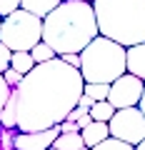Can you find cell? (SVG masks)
I'll use <instances>...</instances> for the list:
<instances>
[{
    "mask_svg": "<svg viewBox=\"0 0 145 150\" xmlns=\"http://www.w3.org/2000/svg\"><path fill=\"white\" fill-rule=\"evenodd\" d=\"M83 85L80 70L60 58L35 65L10 93V100L15 103V130L38 133L60 125L70 110L78 108Z\"/></svg>",
    "mask_w": 145,
    "mask_h": 150,
    "instance_id": "1",
    "label": "cell"
},
{
    "mask_svg": "<svg viewBox=\"0 0 145 150\" xmlns=\"http://www.w3.org/2000/svg\"><path fill=\"white\" fill-rule=\"evenodd\" d=\"M100 35L90 0H63L53 13L43 18V43L55 55L83 53Z\"/></svg>",
    "mask_w": 145,
    "mask_h": 150,
    "instance_id": "2",
    "label": "cell"
},
{
    "mask_svg": "<svg viewBox=\"0 0 145 150\" xmlns=\"http://www.w3.org/2000/svg\"><path fill=\"white\" fill-rule=\"evenodd\" d=\"M100 35L123 48L145 43V0H90Z\"/></svg>",
    "mask_w": 145,
    "mask_h": 150,
    "instance_id": "3",
    "label": "cell"
},
{
    "mask_svg": "<svg viewBox=\"0 0 145 150\" xmlns=\"http://www.w3.org/2000/svg\"><path fill=\"white\" fill-rule=\"evenodd\" d=\"M128 73L125 48L105 35H98L80 53V75L85 83H110Z\"/></svg>",
    "mask_w": 145,
    "mask_h": 150,
    "instance_id": "4",
    "label": "cell"
},
{
    "mask_svg": "<svg viewBox=\"0 0 145 150\" xmlns=\"http://www.w3.org/2000/svg\"><path fill=\"white\" fill-rule=\"evenodd\" d=\"M0 40L13 53H18V50H28L30 53L33 45L43 40V18L18 8L15 13L3 18V23H0Z\"/></svg>",
    "mask_w": 145,
    "mask_h": 150,
    "instance_id": "5",
    "label": "cell"
},
{
    "mask_svg": "<svg viewBox=\"0 0 145 150\" xmlns=\"http://www.w3.org/2000/svg\"><path fill=\"white\" fill-rule=\"evenodd\" d=\"M108 128H110V138H118L135 148L138 143L145 140V115L138 105L120 108L115 110L113 120H108Z\"/></svg>",
    "mask_w": 145,
    "mask_h": 150,
    "instance_id": "6",
    "label": "cell"
},
{
    "mask_svg": "<svg viewBox=\"0 0 145 150\" xmlns=\"http://www.w3.org/2000/svg\"><path fill=\"white\" fill-rule=\"evenodd\" d=\"M143 88H145V80L125 73V75H120L118 80L110 83L108 103H110L115 110H120V108H133V105H138L140 98H143Z\"/></svg>",
    "mask_w": 145,
    "mask_h": 150,
    "instance_id": "7",
    "label": "cell"
},
{
    "mask_svg": "<svg viewBox=\"0 0 145 150\" xmlns=\"http://www.w3.org/2000/svg\"><path fill=\"white\" fill-rule=\"evenodd\" d=\"M58 135H60L58 125L50 130H38V133H18L15 130L13 145H15V150H48Z\"/></svg>",
    "mask_w": 145,
    "mask_h": 150,
    "instance_id": "8",
    "label": "cell"
},
{
    "mask_svg": "<svg viewBox=\"0 0 145 150\" xmlns=\"http://www.w3.org/2000/svg\"><path fill=\"white\" fill-rule=\"evenodd\" d=\"M125 68H128L130 75L145 80V43L125 48Z\"/></svg>",
    "mask_w": 145,
    "mask_h": 150,
    "instance_id": "9",
    "label": "cell"
},
{
    "mask_svg": "<svg viewBox=\"0 0 145 150\" xmlns=\"http://www.w3.org/2000/svg\"><path fill=\"white\" fill-rule=\"evenodd\" d=\"M83 135V143L88 145V148H93V145L103 143V140L110 138V128H108V123H100V120H93L90 125H85V128L80 130Z\"/></svg>",
    "mask_w": 145,
    "mask_h": 150,
    "instance_id": "10",
    "label": "cell"
},
{
    "mask_svg": "<svg viewBox=\"0 0 145 150\" xmlns=\"http://www.w3.org/2000/svg\"><path fill=\"white\" fill-rule=\"evenodd\" d=\"M60 3H63V0H20V8L28 10V13H33V15H38V18H45L48 13L55 10Z\"/></svg>",
    "mask_w": 145,
    "mask_h": 150,
    "instance_id": "11",
    "label": "cell"
},
{
    "mask_svg": "<svg viewBox=\"0 0 145 150\" xmlns=\"http://www.w3.org/2000/svg\"><path fill=\"white\" fill-rule=\"evenodd\" d=\"M83 145L85 143H83L80 133H60L53 140V148H58V150H80Z\"/></svg>",
    "mask_w": 145,
    "mask_h": 150,
    "instance_id": "12",
    "label": "cell"
},
{
    "mask_svg": "<svg viewBox=\"0 0 145 150\" xmlns=\"http://www.w3.org/2000/svg\"><path fill=\"white\" fill-rule=\"evenodd\" d=\"M10 68L18 70V73H23V75H28L33 68H35V60H33V55L28 53V50H18V53H13Z\"/></svg>",
    "mask_w": 145,
    "mask_h": 150,
    "instance_id": "13",
    "label": "cell"
},
{
    "mask_svg": "<svg viewBox=\"0 0 145 150\" xmlns=\"http://www.w3.org/2000/svg\"><path fill=\"white\" fill-rule=\"evenodd\" d=\"M113 115H115V108L110 105L108 100H98V103H93V108H90V118H93V120L108 123V120H113Z\"/></svg>",
    "mask_w": 145,
    "mask_h": 150,
    "instance_id": "14",
    "label": "cell"
},
{
    "mask_svg": "<svg viewBox=\"0 0 145 150\" xmlns=\"http://www.w3.org/2000/svg\"><path fill=\"white\" fill-rule=\"evenodd\" d=\"M30 55H33V60H35V65H40V63H48V60H53V58H58L55 55V50L50 48L48 43H35L33 45V50H30Z\"/></svg>",
    "mask_w": 145,
    "mask_h": 150,
    "instance_id": "15",
    "label": "cell"
},
{
    "mask_svg": "<svg viewBox=\"0 0 145 150\" xmlns=\"http://www.w3.org/2000/svg\"><path fill=\"white\" fill-rule=\"evenodd\" d=\"M83 93H85L88 98H93V100H108V93H110V85L108 83H85L83 85Z\"/></svg>",
    "mask_w": 145,
    "mask_h": 150,
    "instance_id": "16",
    "label": "cell"
},
{
    "mask_svg": "<svg viewBox=\"0 0 145 150\" xmlns=\"http://www.w3.org/2000/svg\"><path fill=\"white\" fill-rule=\"evenodd\" d=\"M90 150H135L130 143H123V140H118V138H108V140H103V143H98V145H93Z\"/></svg>",
    "mask_w": 145,
    "mask_h": 150,
    "instance_id": "17",
    "label": "cell"
},
{
    "mask_svg": "<svg viewBox=\"0 0 145 150\" xmlns=\"http://www.w3.org/2000/svg\"><path fill=\"white\" fill-rule=\"evenodd\" d=\"M10 60H13V50L0 40V73H5L10 68Z\"/></svg>",
    "mask_w": 145,
    "mask_h": 150,
    "instance_id": "18",
    "label": "cell"
},
{
    "mask_svg": "<svg viewBox=\"0 0 145 150\" xmlns=\"http://www.w3.org/2000/svg\"><path fill=\"white\" fill-rule=\"evenodd\" d=\"M10 93H13V88L5 83V78H3V73H0V112H3V108H5V103L10 100Z\"/></svg>",
    "mask_w": 145,
    "mask_h": 150,
    "instance_id": "19",
    "label": "cell"
},
{
    "mask_svg": "<svg viewBox=\"0 0 145 150\" xmlns=\"http://www.w3.org/2000/svg\"><path fill=\"white\" fill-rule=\"evenodd\" d=\"M3 78H5V83H8L10 88H18V85H20V80L25 78V75L18 73V70H13V68H8L5 73H3Z\"/></svg>",
    "mask_w": 145,
    "mask_h": 150,
    "instance_id": "20",
    "label": "cell"
},
{
    "mask_svg": "<svg viewBox=\"0 0 145 150\" xmlns=\"http://www.w3.org/2000/svg\"><path fill=\"white\" fill-rule=\"evenodd\" d=\"M18 8H20V0H0V18L15 13Z\"/></svg>",
    "mask_w": 145,
    "mask_h": 150,
    "instance_id": "21",
    "label": "cell"
},
{
    "mask_svg": "<svg viewBox=\"0 0 145 150\" xmlns=\"http://www.w3.org/2000/svg\"><path fill=\"white\" fill-rule=\"evenodd\" d=\"M63 63H68V65H73V68H78L80 70V53H65V55H58Z\"/></svg>",
    "mask_w": 145,
    "mask_h": 150,
    "instance_id": "22",
    "label": "cell"
},
{
    "mask_svg": "<svg viewBox=\"0 0 145 150\" xmlns=\"http://www.w3.org/2000/svg\"><path fill=\"white\" fill-rule=\"evenodd\" d=\"M58 130L60 133H80V125L73 123V120H63V123L58 125Z\"/></svg>",
    "mask_w": 145,
    "mask_h": 150,
    "instance_id": "23",
    "label": "cell"
},
{
    "mask_svg": "<svg viewBox=\"0 0 145 150\" xmlns=\"http://www.w3.org/2000/svg\"><path fill=\"white\" fill-rule=\"evenodd\" d=\"M93 103H95V100H93V98H88L85 93H83V95H80V100H78V105H80V108H85V110H90V108H93Z\"/></svg>",
    "mask_w": 145,
    "mask_h": 150,
    "instance_id": "24",
    "label": "cell"
},
{
    "mask_svg": "<svg viewBox=\"0 0 145 150\" xmlns=\"http://www.w3.org/2000/svg\"><path fill=\"white\" fill-rule=\"evenodd\" d=\"M138 108L143 110V115H145V88H143V98H140V103H138Z\"/></svg>",
    "mask_w": 145,
    "mask_h": 150,
    "instance_id": "25",
    "label": "cell"
},
{
    "mask_svg": "<svg viewBox=\"0 0 145 150\" xmlns=\"http://www.w3.org/2000/svg\"><path fill=\"white\" fill-rule=\"evenodd\" d=\"M135 150H145V140H143V143H138V145H135Z\"/></svg>",
    "mask_w": 145,
    "mask_h": 150,
    "instance_id": "26",
    "label": "cell"
},
{
    "mask_svg": "<svg viewBox=\"0 0 145 150\" xmlns=\"http://www.w3.org/2000/svg\"><path fill=\"white\" fill-rule=\"evenodd\" d=\"M80 150H90V148H88V145H83V148H80Z\"/></svg>",
    "mask_w": 145,
    "mask_h": 150,
    "instance_id": "27",
    "label": "cell"
},
{
    "mask_svg": "<svg viewBox=\"0 0 145 150\" xmlns=\"http://www.w3.org/2000/svg\"><path fill=\"white\" fill-rule=\"evenodd\" d=\"M48 150H58V148H53V145H50V148H48Z\"/></svg>",
    "mask_w": 145,
    "mask_h": 150,
    "instance_id": "28",
    "label": "cell"
},
{
    "mask_svg": "<svg viewBox=\"0 0 145 150\" xmlns=\"http://www.w3.org/2000/svg\"><path fill=\"white\" fill-rule=\"evenodd\" d=\"M0 130H3V125H0Z\"/></svg>",
    "mask_w": 145,
    "mask_h": 150,
    "instance_id": "29",
    "label": "cell"
},
{
    "mask_svg": "<svg viewBox=\"0 0 145 150\" xmlns=\"http://www.w3.org/2000/svg\"><path fill=\"white\" fill-rule=\"evenodd\" d=\"M0 23H3V18H0Z\"/></svg>",
    "mask_w": 145,
    "mask_h": 150,
    "instance_id": "30",
    "label": "cell"
}]
</instances>
